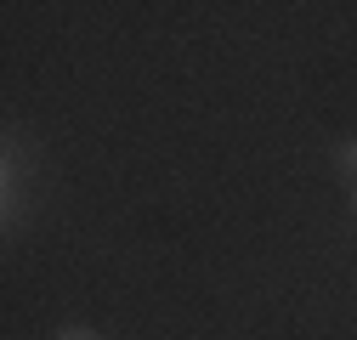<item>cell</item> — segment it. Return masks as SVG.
Returning a JSON list of instances; mask_svg holds the SVG:
<instances>
[{
  "instance_id": "6da1fadb",
  "label": "cell",
  "mask_w": 357,
  "mask_h": 340,
  "mask_svg": "<svg viewBox=\"0 0 357 340\" xmlns=\"http://www.w3.org/2000/svg\"><path fill=\"white\" fill-rule=\"evenodd\" d=\"M335 159H340L346 176H357V142H340V148H335Z\"/></svg>"
},
{
  "instance_id": "7a4b0ae2",
  "label": "cell",
  "mask_w": 357,
  "mask_h": 340,
  "mask_svg": "<svg viewBox=\"0 0 357 340\" xmlns=\"http://www.w3.org/2000/svg\"><path fill=\"white\" fill-rule=\"evenodd\" d=\"M57 340H97V329H85V323H68V329H57Z\"/></svg>"
},
{
  "instance_id": "3957f363",
  "label": "cell",
  "mask_w": 357,
  "mask_h": 340,
  "mask_svg": "<svg viewBox=\"0 0 357 340\" xmlns=\"http://www.w3.org/2000/svg\"><path fill=\"white\" fill-rule=\"evenodd\" d=\"M351 210H357V193H351Z\"/></svg>"
}]
</instances>
